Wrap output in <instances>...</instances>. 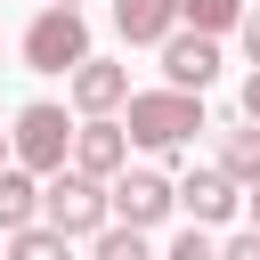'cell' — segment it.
Instances as JSON below:
<instances>
[{
  "mask_svg": "<svg viewBox=\"0 0 260 260\" xmlns=\"http://www.w3.org/2000/svg\"><path fill=\"white\" fill-rule=\"evenodd\" d=\"M130 146H146V154H179L195 130H203V89H130Z\"/></svg>",
  "mask_w": 260,
  "mask_h": 260,
  "instance_id": "obj_1",
  "label": "cell"
},
{
  "mask_svg": "<svg viewBox=\"0 0 260 260\" xmlns=\"http://www.w3.org/2000/svg\"><path fill=\"white\" fill-rule=\"evenodd\" d=\"M41 219H57L73 244H89V236L114 219V187H106L98 171L65 162V171H49V187H41Z\"/></svg>",
  "mask_w": 260,
  "mask_h": 260,
  "instance_id": "obj_2",
  "label": "cell"
},
{
  "mask_svg": "<svg viewBox=\"0 0 260 260\" xmlns=\"http://www.w3.org/2000/svg\"><path fill=\"white\" fill-rule=\"evenodd\" d=\"M81 57H89V16L73 0H57V8H41L24 24V65L32 73H73Z\"/></svg>",
  "mask_w": 260,
  "mask_h": 260,
  "instance_id": "obj_3",
  "label": "cell"
},
{
  "mask_svg": "<svg viewBox=\"0 0 260 260\" xmlns=\"http://www.w3.org/2000/svg\"><path fill=\"white\" fill-rule=\"evenodd\" d=\"M73 130H81V122H73L65 106H49V98H32V106L16 114V130H8V146H16V162H24V171H41V179H49V171H65V162H73Z\"/></svg>",
  "mask_w": 260,
  "mask_h": 260,
  "instance_id": "obj_4",
  "label": "cell"
},
{
  "mask_svg": "<svg viewBox=\"0 0 260 260\" xmlns=\"http://www.w3.org/2000/svg\"><path fill=\"white\" fill-rule=\"evenodd\" d=\"M106 187H114V219H138V228H162V219L179 211V187H171L162 171H130V162H122Z\"/></svg>",
  "mask_w": 260,
  "mask_h": 260,
  "instance_id": "obj_5",
  "label": "cell"
},
{
  "mask_svg": "<svg viewBox=\"0 0 260 260\" xmlns=\"http://www.w3.org/2000/svg\"><path fill=\"white\" fill-rule=\"evenodd\" d=\"M162 81H179V89H211V81H219V32L179 24V32L162 41Z\"/></svg>",
  "mask_w": 260,
  "mask_h": 260,
  "instance_id": "obj_6",
  "label": "cell"
},
{
  "mask_svg": "<svg viewBox=\"0 0 260 260\" xmlns=\"http://www.w3.org/2000/svg\"><path fill=\"white\" fill-rule=\"evenodd\" d=\"M65 81H73V114H122L130 106V65H114V57H81Z\"/></svg>",
  "mask_w": 260,
  "mask_h": 260,
  "instance_id": "obj_7",
  "label": "cell"
},
{
  "mask_svg": "<svg viewBox=\"0 0 260 260\" xmlns=\"http://www.w3.org/2000/svg\"><path fill=\"white\" fill-rule=\"evenodd\" d=\"M73 162L98 171V179H114V171L130 162V122H114V114H81V130H73Z\"/></svg>",
  "mask_w": 260,
  "mask_h": 260,
  "instance_id": "obj_8",
  "label": "cell"
},
{
  "mask_svg": "<svg viewBox=\"0 0 260 260\" xmlns=\"http://www.w3.org/2000/svg\"><path fill=\"white\" fill-rule=\"evenodd\" d=\"M236 203H244V179H228V171H195V179H179V211L203 219V228H228Z\"/></svg>",
  "mask_w": 260,
  "mask_h": 260,
  "instance_id": "obj_9",
  "label": "cell"
},
{
  "mask_svg": "<svg viewBox=\"0 0 260 260\" xmlns=\"http://www.w3.org/2000/svg\"><path fill=\"white\" fill-rule=\"evenodd\" d=\"M114 32L130 49H162L179 32V0H114Z\"/></svg>",
  "mask_w": 260,
  "mask_h": 260,
  "instance_id": "obj_10",
  "label": "cell"
},
{
  "mask_svg": "<svg viewBox=\"0 0 260 260\" xmlns=\"http://www.w3.org/2000/svg\"><path fill=\"white\" fill-rule=\"evenodd\" d=\"M24 219H41V171H24V162L8 154V162H0V236L24 228Z\"/></svg>",
  "mask_w": 260,
  "mask_h": 260,
  "instance_id": "obj_11",
  "label": "cell"
},
{
  "mask_svg": "<svg viewBox=\"0 0 260 260\" xmlns=\"http://www.w3.org/2000/svg\"><path fill=\"white\" fill-rule=\"evenodd\" d=\"M65 244H73V236H65L57 219H24V228H8V252H16V260H65Z\"/></svg>",
  "mask_w": 260,
  "mask_h": 260,
  "instance_id": "obj_12",
  "label": "cell"
},
{
  "mask_svg": "<svg viewBox=\"0 0 260 260\" xmlns=\"http://www.w3.org/2000/svg\"><path fill=\"white\" fill-rule=\"evenodd\" d=\"M219 171H228V179H244V187L260 179V122H252V114H244V130H228V138H219Z\"/></svg>",
  "mask_w": 260,
  "mask_h": 260,
  "instance_id": "obj_13",
  "label": "cell"
},
{
  "mask_svg": "<svg viewBox=\"0 0 260 260\" xmlns=\"http://www.w3.org/2000/svg\"><path fill=\"white\" fill-rule=\"evenodd\" d=\"M146 236L154 228H138V219H106L89 244H98V260H146Z\"/></svg>",
  "mask_w": 260,
  "mask_h": 260,
  "instance_id": "obj_14",
  "label": "cell"
},
{
  "mask_svg": "<svg viewBox=\"0 0 260 260\" xmlns=\"http://www.w3.org/2000/svg\"><path fill=\"white\" fill-rule=\"evenodd\" d=\"M244 8H252V0H179V24H195V32H236Z\"/></svg>",
  "mask_w": 260,
  "mask_h": 260,
  "instance_id": "obj_15",
  "label": "cell"
},
{
  "mask_svg": "<svg viewBox=\"0 0 260 260\" xmlns=\"http://www.w3.org/2000/svg\"><path fill=\"white\" fill-rule=\"evenodd\" d=\"M171 260H211V228H203V219H187V228L171 236Z\"/></svg>",
  "mask_w": 260,
  "mask_h": 260,
  "instance_id": "obj_16",
  "label": "cell"
},
{
  "mask_svg": "<svg viewBox=\"0 0 260 260\" xmlns=\"http://www.w3.org/2000/svg\"><path fill=\"white\" fill-rule=\"evenodd\" d=\"M219 252H228V260H260V228H244V236H228Z\"/></svg>",
  "mask_w": 260,
  "mask_h": 260,
  "instance_id": "obj_17",
  "label": "cell"
},
{
  "mask_svg": "<svg viewBox=\"0 0 260 260\" xmlns=\"http://www.w3.org/2000/svg\"><path fill=\"white\" fill-rule=\"evenodd\" d=\"M236 41H244V57L260 65V8H244V24H236Z\"/></svg>",
  "mask_w": 260,
  "mask_h": 260,
  "instance_id": "obj_18",
  "label": "cell"
},
{
  "mask_svg": "<svg viewBox=\"0 0 260 260\" xmlns=\"http://www.w3.org/2000/svg\"><path fill=\"white\" fill-rule=\"evenodd\" d=\"M244 114L260 122V65H252V81H244Z\"/></svg>",
  "mask_w": 260,
  "mask_h": 260,
  "instance_id": "obj_19",
  "label": "cell"
},
{
  "mask_svg": "<svg viewBox=\"0 0 260 260\" xmlns=\"http://www.w3.org/2000/svg\"><path fill=\"white\" fill-rule=\"evenodd\" d=\"M244 203H252V228H260V179H252V187H244Z\"/></svg>",
  "mask_w": 260,
  "mask_h": 260,
  "instance_id": "obj_20",
  "label": "cell"
},
{
  "mask_svg": "<svg viewBox=\"0 0 260 260\" xmlns=\"http://www.w3.org/2000/svg\"><path fill=\"white\" fill-rule=\"evenodd\" d=\"M8 154H16V146H8V130H0V162H8Z\"/></svg>",
  "mask_w": 260,
  "mask_h": 260,
  "instance_id": "obj_21",
  "label": "cell"
},
{
  "mask_svg": "<svg viewBox=\"0 0 260 260\" xmlns=\"http://www.w3.org/2000/svg\"><path fill=\"white\" fill-rule=\"evenodd\" d=\"M73 8H81V0H73Z\"/></svg>",
  "mask_w": 260,
  "mask_h": 260,
  "instance_id": "obj_22",
  "label": "cell"
}]
</instances>
